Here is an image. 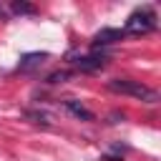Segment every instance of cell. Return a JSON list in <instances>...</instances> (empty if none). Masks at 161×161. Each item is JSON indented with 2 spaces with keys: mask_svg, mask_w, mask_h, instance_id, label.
<instances>
[{
  "mask_svg": "<svg viewBox=\"0 0 161 161\" xmlns=\"http://www.w3.org/2000/svg\"><path fill=\"white\" fill-rule=\"evenodd\" d=\"M45 60H48V53H28V55L20 58L18 68H20V70H35V68H40Z\"/></svg>",
  "mask_w": 161,
  "mask_h": 161,
  "instance_id": "obj_5",
  "label": "cell"
},
{
  "mask_svg": "<svg viewBox=\"0 0 161 161\" xmlns=\"http://www.w3.org/2000/svg\"><path fill=\"white\" fill-rule=\"evenodd\" d=\"M108 88L113 93H121V96H131V98H138L143 103H156L158 101V93L148 86H143L141 80H128V78H113L108 80Z\"/></svg>",
  "mask_w": 161,
  "mask_h": 161,
  "instance_id": "obj_1",
  "label": "cell"
},
{
  "mask_svg": "<svg viewBox=\"0 0 161 161\" xmlns=\"http://www.w3.org/2000/svg\"><path fill=\"white\" fill-rule=\"evenodd\" d=\"M65 108H68V111H70L75 118H80V121H93V118H96V116H93V111H88V108H86L80 101L68 98V101H65Z\"/></svg>",
  "mask_w": 161,
  "mask_h": 161,
  "instance_id": "obj_6",
  "label": "cell"
},
{
  "mask_svg": "<svg viewBox=\"0 0 161 161\" xmlns=\"http://www.w3.org/2000/svg\"><path fill=\"white\" fill-rule=\"evenodd\" d=\"M106 55L103 53H91V55H80V58H75L73 60V65L78 68V70H98V68H103L106 65Z\"/></svg>",
  "mask_w": 161,
  "mask_h": 161,
  "instance_id": "obj_3",
  "label": "cell"
},
{
  "mask_svg": "<svg viewBox=\"0 0 161 161\" xmlns=\"http://www.w3.org/2000/svg\"><path fill=\"white\" fill-rule=\"evenodd\" d=\"M123 30L121 28H103V30H98L96 35H93V48H98V45H111V43H116V40H123Z\"/></svg>",
  "mask_w": 161,
  "mask_h": 161,
  "instance_id": "obj_4",
  "label": "cell"
},
{
  "mask_svg": "<svg viewBox=\"0 0 161 161\" xmlns=\"http://www.w3.org/2000/svg\"><path fill=\"white\" fill-rule=\"evenodd\" d=\"M13 13L15 15H33L35 5H30V3H13Z\"/></svg>",
  "mask_w": 161,
  "mask_h": 161,
  "instance_id": "obj_7",
  "label": "cell"
},
{
  "mask_svg": "<svg viewBox=\"0 0 161 161\" xmlns=\"http://www.w3.org/2000/svg\"><path fill=\"white\" fill-rule=\"evenodd\" d=\"M65 78H68V73H65V70H58V73H53V75L48 78V83H63Z\"/></svg>",
  "mask_w": 161,
  "mask_h": 161,
  "instance_id": "obj_8",
  "label": "cell"
},
{
  "mask_svg": "<svg viewBox=\"0 0 161 161\" xmlns=\"http://www.w3.org/2000/svg\"><path fill=\"white\" fill-rule=\"evenodd\" d=\"M153 28H156V13L151 8H141V10H136V13L128 15L123 33H128V35H146Z\"/></svg>",
  "mask_w": 161,
  "mask_h": 161,
  "instance_id": "obj_2",
  "label": "cell"
}]
</instances>
